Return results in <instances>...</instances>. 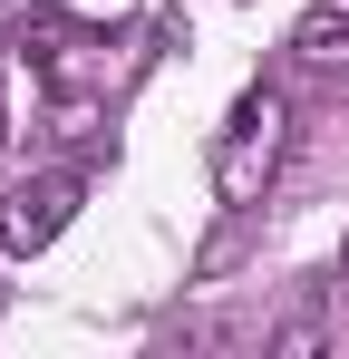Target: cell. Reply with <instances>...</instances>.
I'll return each mask as SVG.
<instances>
[{
	"label": "cell",
	"mask_w": 349,
	"mask_h": 359,
	"mask_svg": "<svg viewBox=\"0 0 349 359\" xmlns=\"http://www.w3.org/2000/svg\"><path fill=\"white\" fill-rule=\"evenodd\" d=\"M282 146H291L282 88H242L233 117H224V136H214V194H224V204H262V184H272V165H282Z\"/></svg>",
	"instance_id": "obj_1"
},
{
	"label": "cell",
	"mask_w": 349,
	"mask_h": 359,
	"mask_svg": "<svg viewBox=\"0 0 349 359\" xmlns=\"http://www.w3.org/2000/svg\"><path fill=\"white\" fill-rule=\"evenodd\" d=\"M78 214V175H29L10 204H0V252H49Z\"/></svg>",
	"instance_id": "obj_2"
},
{
	"label": "cell",
	"mask_w": 349,
	"mask_h": 359,
	"mask_svg": "<svg viewBox=\"0 0 349 359\" xmlns=\"http://www.w3.org/2000/svg\"><path fill=\"white\" fill-rule=\"evenodd\" d=\"M291 59L310 68V78H349V10H310L291 29Z\"/></svg>",
	"instance_id": "obj_3"
},
{
	"label": "cell",
	"mask_w": 349,
	"mask_h": 359,
	"mask_svg": "<svg viewBox=\"0 0 349 359\" xmlns=\"http://www.w3.org/2000/svg\"><path fill=\"white\" fill-rule=\"evenodd\" d=\"M340 282H349V243H340Z\"/></svg>",
	"instance_id": "obj_4"
},
{
	"label": "cell",
	"mask_w": 349,
	"mask_h": 359,
	"mask_svg": "<svg viewBox=\"0 0 349 359\" xmlns=\"http://www.w3.org/2000/svg\"><path fill=\"white\" fill-rule=\"evenodd\" d=\"M0 146H10V117H0Z\"/></svg>",
	"instance_id": "obj_5"
}]
</instances>
